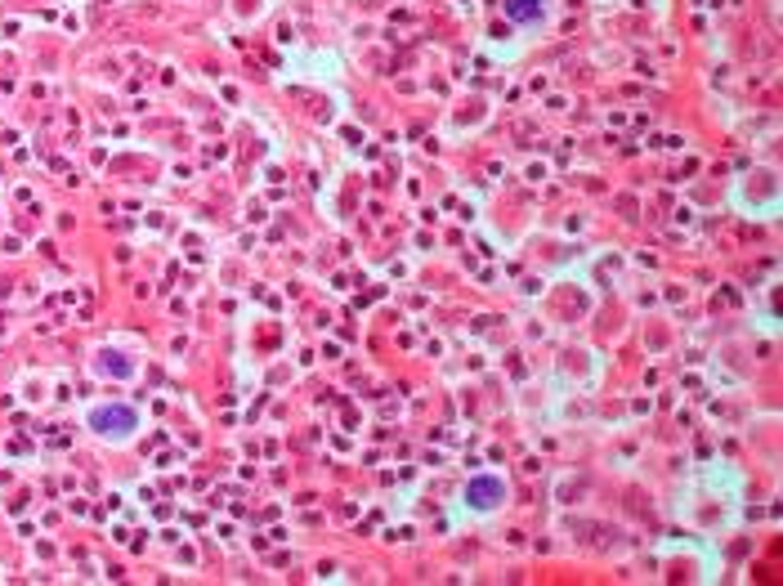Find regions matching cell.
<instances>
[{"instance_id": "obj_3", "label": "cell", "mask_w": 783, "mask_h": 586, "mask_svg": "<svg viewBox=\"0 0 783 586\" xmlns=\"http://www.w3.org/2000/svg\"><path fill=\"white\" fill-rule=\"evenodd\" d=\"M506 19L515 23V27H538V23H547V14H551V0H506Z\"/></svg>"}, {"instance_id": "obj_2", "label": "cell", "mask_w": 783, "mask_h": 586, "mask_svg": "<svg viewBox=\"0 0 783 586\" xmlns=\"http://www.w3.org/2000/svg\"><path fill=\"white\" fill-rule=\"evenodd\" d=\"M506 479L501 475H493V471H479V475H471L466 479V488H462V501L471 506V510H479V515H488V510H497L501 501H506Z\"/></svg>"}, {"instance_id": "obj_1", "label": "cell", "mask_w": 783, "mask_h": 586, "mask_svg": "<svg viewBox=\"0 0 783 586\" xmlns=\"http://www.w3.org/2000/svg\"><path fill=\"white\" fill-rule=\"evenodd\" d=\"M86 425L99 434V439H130L140 430V412L130 403H99L86 412Z\"/></svg>"}, {"instance_id": "obj_4", "label": "cell", "mask_w": 783, "mask_h": 586, "mask_svg": "<svg viewBox=\"0 0 783 586\" xmlns=\"http://www.w3.org/2000/svg\"><path fill=\"white\" fill-rule=\"evenodd\" d=\"M95 372H103V376H135V363H125V354H117V350H103L95 358Z\"/></svg>"}]
</instances>
